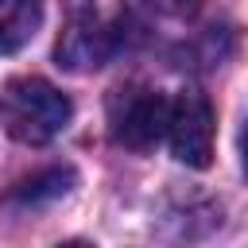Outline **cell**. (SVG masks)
<instances>
[{
  "label": "cell",
  "instance_id": "cell-1",
  "mask_svg": "<svg viewBox=\"0 0 248 248\" xmlns=\"http://www.w3.org/2000/svg\"><path fill=\"white\" fill-rule=\"evenodd\" d=\"M74 120V101L43 78H12L0 93V124L19 143H50Z\"/></svg>",
  "mask_w": 248,
  "mask_h": 248
},
{
  "label": "cell",
  "instance_id": "cell-2",
  "mask_svg": "<svg viewBox=\"0 0 248 248\" xmlns=\"http://www.w3.org/2000/svg\"><path fill=\"white\" fill-rule=\"evenodd\" d=\"M170 101L155 89H120L108 101V132L132 151H147L167 136Z\"/></svg>",
  "mask_w": 248,
  "mask_h": 248
},
{
  "label": "cell",
  "instance_id": "cell-3",
  "mask_svg": "<svg viewBox=\"0 0 248 248\" xmlns=\"http://www.w3.org/2000/svg\"><path fill=\"white\" fill-rule=\"evenodd\" d=\"M167 140L178 163L202 170L213 163V105L205 101V93L186 89L170 101V116H167Z\"/></svg>",
  "mask_w": 248,
  "mask_h": 248
},
{
  "label": "cell",
  "instance_id": "cell-4",
  "mask_svg": "<svg viewBox=\"0 0 248 248\" xmlns=\"http://www.w3.org/2000/svg\"><path fill=\"white\" fill-rule=\"evenodd\" d=\"M108 54V31L97 23V16H74L66 35L58 39V66L70 70H89L101 66V58Z\"/></svg>",
  "mask_w": 248,
  "mask_h": 248
},
{
  "label": "cell",
  "instance_id": "cell-5",
  "mask_svg": "<svg viewBox=\"0 0 248 248\" xmlns=\"http://www.w3.org/2000/svg\"><path fill=\"white\" fill-rule=\"evenodd\" d=\"M43 0H0V54H16L39 31Z\"/></svg>",
  "mask_w": 248,
  "mask_h": 248
},
{
  "label": "cell",
  "instance_id": "cell-6",
  "mask_svg": "<svg viewBox=\"0 0 248 248\" xmlns=\"http://www.w3.org/2000/svg\"><path fill=\"white\" fill-rule=\"evenodd\" d=\"M74 186V170L70 167H50L35 178H23L16 190H12V202H23V205H39V202H54L62 198L66 190Z\"/></svg>",
  "mask_w": 248,
  "mask_h": 248
},
{
  "label": "cell",
  "instance_id": "cell-7",
  "mask_svg": "<svg viewBox=\"0 0 248 248\" xmlns=\"http://www.w3.org/2000/svg\"><path fill=\"white\" fill-rule=\"evenodd\" d=\"M240 159H244V174H248V128H244V136H240Z\"/></svg>",
  "mask_w": 248,
  "mask_h": 248
},
{
  "label": "cell",
  "instance_id": "cell-8",
  "mask_svg": "<svg viewBox=\"0 0 248 248\" xmlns=\"http://www.w3.org/2000/svg\"><path fill=\"white\" fill-rule=\"evenodd\" d=\"M58 248H93V244H89V240H62Z\"/></svg>",
  "mask_w": 248,
  "mask_h": 248
}]
</instances>
